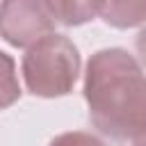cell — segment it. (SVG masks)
I'll return each mask as SVG.
<instances>
[{"label":"cell","mask_w":146,"mask_h":146,"mask_svg":"<svg viewBox=\"0 0 146 146\" xmlns=\"http://www.w3.org/2000/svg\"><path fill=\"white\" fill-rule=\"evenodd\" d=\"M135 146H146V132H144L141 137H137V139H135Z\"/></svg>","instance_id":"obj_9"},{"label":"cell","mask_w":146,"mask_h":146,"mask_svg":"<svg viewBox=\"0 0 146 146\" xmlns=\"http://www.w3.org/2000/svg\"><path fill=\"white\" fill-rule=\"evenodd\" d=\"M48 146H107L103 139H98L91 132H82V130H73V132H62L57 135Z\"/></svg>","instance_id":"obj_7"},{"label":"cell","mask_w":146,"mask_h":146,"mask_svg":"<svg viewBox=\"0 0 146 146\" xmlns=\"http://www.w3.org/2000/svg\"><path fill=\"white\" fill-rule=\"evenodd\" d=\"M23 80L30 94L41 98H59L73 91L80 75V52L64 34H46L23 55Z\"/></svg>","instance_id":"obj_2"},{"label":"cell","mask_w":146,"mask_h":146,"mask_svg":"<svg viewBox=\"0 0 146 146\" xmlns=\"http://www.w3.org/2000/svg\"><path fill=\"white\" fill-rule=\"evenodd\" d=\"M91 123L110 139L146 132V73L123 48H103L87 62L82 87Z\"/></svg>","instance_id":"obj_1"},{"label":"cell","mask_w":146,"mask_h":146,"mask_svg":"<svg viewBox=\"0 0 146 146\" xmlns=\"http://www.w3.org/2000/svg\"><path fill=\"white\" fill-rule=\"evenodd\" d=\"M100 16L107 25L128 30L146 23V0H105Z\"/></svg>","instance_id":"obj_5"},{"label":"cell","mask_w":146,"mask_h":146,"mask_svg":"<svg viewBox=\"0 0 146 146\" xmlns=\"http://www.w3.org/2000/svg\"><path fill=\"white\" fill-rule=\"evenodd\" d=\"M21 98V84L16 75V64L14 59L0 50V110L14 105Z\"/></svg>","instance_id":"obj_6"},{"label":"cell","mask_w":146,"mask_h":146,"mask_svg":"<svg viewBox=\"0 0 146 146\" xmlns=\"http://www.w3.org/2000/svg\"><path fill=\"white\" fill-rule=\"evenodd\" d=\"M55 21H59L66 27H75V25H84L89 21H94L105 0H46Z\"/></svg>","instance_id":"obj_4"},{"label":"cell","mask_w":146,"mask_h":146,"mask_svg":"<svg viewBox=\"0 0 146 146\" xmlns=\"http://www.w3.org/2000/svg\"><path fill=\"white\" fill-rule=\"evenodd\" d=\"M55 16L46 0H2L0 2V36L14 48H27L50 34Z\"/></svg>","instance_id":"obj_3"},{"label":"cell","mask_w":146,"mask_h":146,"mask_svg":"<svg viewBox=\"0 0 146 146\" xmlns=\"http://www.w3.org/2000/svg\"><path fill=\"white\" fill-rule=\"evenodd\" d=\"M135 46H137V55H139V59H141V64L146 66V27L137 34V41H135Z\"/></svg>","instance_id":"obj_8"}]
</instances>
